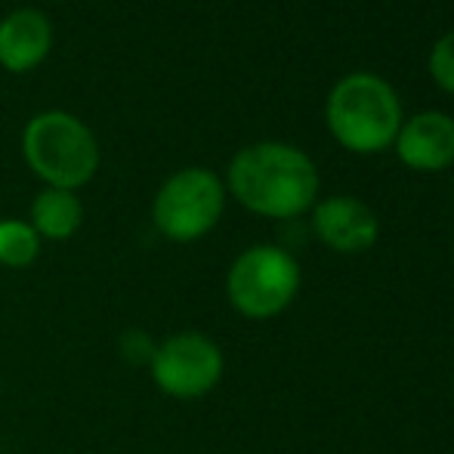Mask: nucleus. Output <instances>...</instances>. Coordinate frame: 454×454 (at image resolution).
<instances>
[{
  "mask_svg": "<svg viewBox=\"0 0 454 454\" xmlns=\"http://www.w3.org/2000/svg\"><path fill=\"white\" fill-rule=\"evenodd\" d=\"M318 168L291 143H254L235 152L226 170V192L245 210L266 220H297L318 201Z\"/></svg>",
  "mask_w": 454,
  "mask_h": 454,
  "instance_id": "obj_1",
  "label": "nucleus"
},
{
  "mask_svg": "<svg viewBox=\"0 0 454 454\" xmlns=\"http://www.w3.org/2000/svg\"><path fill=\"white\" fill-rule=\"evenodd\" d=\"M402 121V102L387 78L353 72L340 78L325 102L328 133L353 155H377L393 149Z\"/></svg>",
  "mask_w": 454,
  "mask_h": 454,
  "instance_id": "obj_2",
  "label": "nucleus"
},
{
  "mask_svg": "<svg viewBox=\"0 0 454 454\" xmlns=\"http://www.w3.org/2000/svg\"><path fill=\"white\" fill-rule=\"evenodd\" d=\"M22 158L37 180L50 189L78 192L99 170L102 152L96 133L78 114L47 108L37 112L22 130Z\"/></svg>",
  "mask_w": 454,
  "mask_h": 454,
  "instance_id": "obj_3",
  "label": "nucleus"
},
{
  "mask_svg": "<svg viewBox=\"0 0 454 454\" xmlns=\"http://www.w3.org/2000/svg\"><path fill=\"white\" fill-rule=\"evenodd\" d=\"M300 263L281 245H254L232 260L226 272V297L232 309L254 322H266L287 309L300 294Z\"/></svg>",
  "mask_w": 454,
  "mask_h": 454,
  "instance_id": "obj_4",
  "label": "nucleus"
},
{
  "mask_svg": "<svg viewBox=\"0 0 454 454\" xmlns=\"http://www.w3.org/2000/svg\"><path fill=\"white\" fill-rule=\"evenodd\" d=\"M226 210V183L207 168H183L155 192L152 223L168 241L192 245L214 232Z\"/></svg>",
  "mask_w": 454,
  "mask_h": 454,
  "instance_id": "obj_5",
  "label": "nucleus"
},
{
  "mask_svg": "<svg viewBox=\"0 0 454 454\" xmlns=\"http://www.w3.org/2000/svg\"><path fill=\"white\" fill-rule=\"evenodd\" d=\"M149 368L152 380L164 395L176 402H192L207 395L223 380L226 359L214 337L201 331H176L155 347Z\"/></svg>",
  "mask_w": 454,
  "mask_h": 454,
  "instance_id": "obj_6",
  "label": "nucleus"
},
{
  "mask_svg": "<svg viewBox=\"0 0 454 454\" xmlns=\"http://www.w3.org/2000/svg\"><path fill=\"white\" fill-rule=\"evenodd\" d=\"M312 232L334 254H364L377 245L380 223L364 201L353 195H331L312 207Z\"/></svg>",
  "mask_w": 454,
  "mask_h": 454,
  "instance_id": "obj_7",
  "label": "nucleus"
},
{
  "mask_svg": "<svg viewBox=\"0 0 454 454\" xmlns=\"http://www.w3.org/2000/svg\"><path fill=\"white\" fill-rule=\"evenodd\" d=\"M405 168L418 174H439L454 164V118L445 112H418L402 121L393 143Z\"/></svg>",
  "mask_w": 454,
  "mask_h": 454,
  "instance_id": "obj_8",
  "label": "nucleus"
},
{
  "mask_svg": "<svg viewBox=\"0 0 454 454\" xmlns=\"http://www.w3.org/2000/svg\"><path fill=\"white\" fill-rule=\"evenodd\" d=\"M53 50V22L43 10L19 6L0 19V68L10 74H28Z\"/></svg>",
  "mask_w": 454,
  "mask_h": 454,
  "instance_id": "obj_9",
  "label": "nucleus"
},
{
  "mask_svg": "<svg viewBox=\"0 0 454 454\" xmlns=\"http://www.w3.org/2000/svg\"><path fill=\"white\" fill-rule=\"evenodd\" d=\"M31 229L41 235V241H66L84 223V204H81L78 192L68 189H43L31 201Z\"/></svg>",
  "mask_w": 454,
  "mask_h": 454,
  "instance_id": "obj_10",
  "label": "nucleus"
},
{
  "mask_svg": "<svg viewBox=\"0 0 454 454\" xmlns=\"http://www.w3.org/2000/svg\"><path fill=\"white\" fill-rule=\"evenodd\" d=\"M41 254V235L28 220H0V266L25 270Z\"/></svg>",
  "mask_w": 454,
  "mask_h": 454,
  "instance_id": "obj_11",
  "label": "nucleus"
},
{
  "mask_svg": "<svg viewBox=\"0 0 454 454\" xmlns=\"http://www.w3.org/2000/svg\"><path fill=\"white\" fill-rule=\"evenodd\" d=\"M427 68H430V78L436 81L439 90L454 96V31L442 35L436 43H433Z\"/></svg>",
  "mask_w": 454,
  "mask_h": 454,
  "instance_id": "obj_12",
  "label": "nucleus"
}]
</instances>
